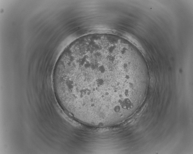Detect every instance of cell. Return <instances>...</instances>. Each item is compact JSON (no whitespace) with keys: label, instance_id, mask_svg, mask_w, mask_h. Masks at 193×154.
Wrapping results in <instances>:
<instances>
[{"label":"cell","instance_id":"1","mask_svg":"<svg viewBox=\"0 0 193 154\" xmlns=\"http://www.w3.org/2000/svg\"><path fill=\"white\" fill-rule=\"evenodd\" d=\"M53 82L64 110L74 118L105 123L122 117L139 78L135 63L122 46L95 39L64 51L55 67Z\"/></svg>","mask_w":193,"mask_h":154}]
</instances>
